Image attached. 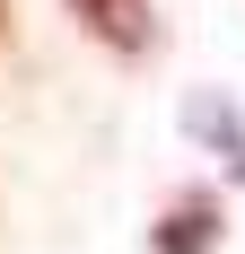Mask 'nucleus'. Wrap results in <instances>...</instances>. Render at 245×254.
<instances>
[{"mask_svg": "<svg viewBox=\"0 0 245 254\" xmlns=\"http://www.w3.org/2000/svg\"><path fill=\"white\" fill-rule=\"evenodd\" d=\"M70 18L88 26L105 53H122V62L158 44V9H149V0H70Z\"/></svg>", "mask_w": 245, "mask_h": 254, "instance_id": "f257e3e1", "label": "nucleus"}, {"mask_svg": "<svg viewBox=\"0 0 245 254\" xmlns=\"http://www.w3.org/2000/svg\"><path fill=\"white\" fill-rule=\"evenodd\" d=\"M210 246H219V193H184L149 237V254H210Z\"/></svg>", "mask_w": 245, "mask_h": 254, "instance_id": "f03ea898", "label": "nucleus"}, {"mask_svg": "<svg viewBox=\"0 0 245 254\" xmlns=\"http://www.w3.org/2000/svg\"><path fill=\"white\" fill-rule=\"evenodd\" d=\"M0 35H9V0H0Z\"/></svg>", "mask_w": 245, "mask_h": 254, "instance_id": "7ed1b4c3", "label": "nucleus"}]
</instances>
